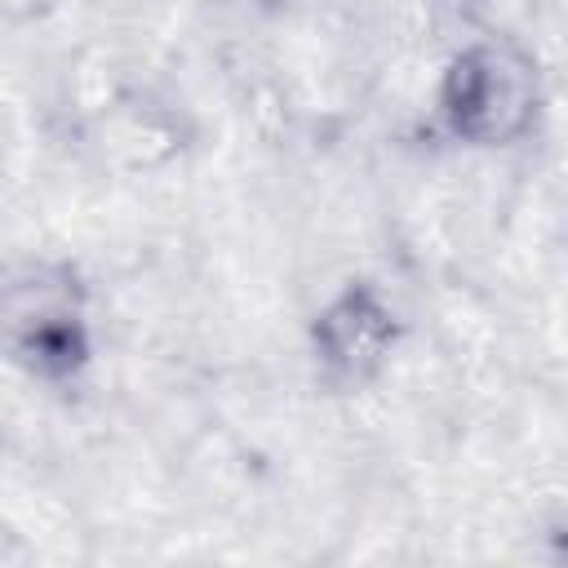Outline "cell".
<instances>
[{
	"mask_svg": "<svg viewBox=\"0 0 568 568\" xmlns=\"http://www.w3.org/2000/svg\"><path fill=\"white\" fill-rule=\"evenodd\" d=\"M439 111L466 142H506L532 115V67L510 49H466L444 75Z\"/></svg>",
	"mask_w": 568,
	"mask_h": 568,
	"instance_id": "cell-2",
	"label": "cell"
},
{
	"mask_svg": "<svg viewBox=\"0 0 568 568\" xmlns=\"http://www.w3.org/2000/svg\"><path fill=\"white\" fill-rule=\"evenodd\" d=\"M0 351L36 377H71L89 359L84 288L62 262H22L0 280Z\"/></svg>",
	"mask_w": 568,
	"mask_h": 568,
	"instance_id": "cell-1",
	"label": "cell"
},
{
	"mask_svg": "<svg viewBox=\"0 0 568 568\" xmlns=\"http://www.w3.org/2000/svg\"><path fill=\"white\" fill-rule=\"evenodd\" d=\"M390 342H395L390 306L359 284H351L337 302H328L315 324V351L324 368H333L337 377H368L386 359Z\"/></svg>",
	"mask_w": 568,
	"mask_h": 568,
	"instance_id": "cell-3",
	"label": "cell"
}]
</instances>
